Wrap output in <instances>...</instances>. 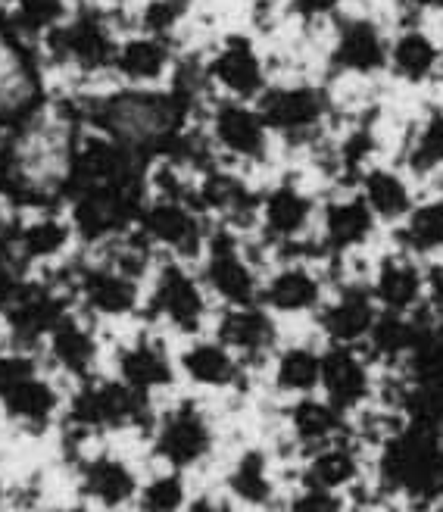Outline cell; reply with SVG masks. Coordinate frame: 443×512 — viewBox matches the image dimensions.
I'll list each match as a JSON object with an SVG mask.
<instances>
[{"instance_id":"obj_19","label":"cell","mask_w":443,"mask_h":512,"mask_svg":"<svg viewBox=\"0 0 443 512\" xmlns=\"http://www.w3.org/2000/svg\"><path fill=\"white\" fill-rule=\"evenodd\" d=\"M216 338L244 363L263 360L278 347V316H272L263 303L222 306L216 316Z\"/></svg>"},{"instance_id":"obj_21","label":"cell","mask_w":443,"mask_h":512,"mask_svg":"<svg viewBox=\"0 0 443 512\" xmlns=\"http://www.w3.org/2000/svg\"><path fill=\"white\" fill-rule=\"evenodd\" d=\"M50 360L54 366L78 381H88L94 366H97V356H100V344H97V331L88 313H72L66 310L60 316V322L50 328V335L44 341Z\"/></svg>"},{"instance_id":"obj_35","label":"cell","mask_w":443,"mask_h":512,"mask_svg":"<svg viewBox=\"0 0 443 512\" xmlns=\"http://www.w3.org/2000/svg\"><path fill=\"white\" fill-rule=\"evenodd\" d=\"M188 0H147L141 10V29L144 35H156V38H169L178 22L185 19Z\"/></svg>"},{"instance_id":"obj_27","label":"cell","mask_w":443,"mask_h":512,"mask_svg":"<svg viewBox=\"0 0 443 512\" xmlns=\"http://www.w3.org/2000/svg\"><path fill=\"white\" fill-rule=\"evenodd\" d=\"M113 72L122 82L135 85V88H147L163 82L172 72V44L169 38H156V35H132L119 41L116 60H113Z\"/></svg>"},{"instance_id":"obj_5","label":"cell","mask_w":443,"mask_h":512,"mask_svg":"<svg viewBox=\"0 0 443 512\" xmlns=\"http://www.w3.org/2000/svg\"><path fill=\"white\" fill-rule=\"evenodd\" d=\"M138 232L156 247L163 260L200 263L213 235V222L191 200L147 197L138 216Z\"/></svg>"},{"instance_id":"obj_31","label":"cell","mask_w":443,"mask_h":512,"mask_svg":"<svg viewBox=\"0 0 443 512\" xmlns=\"http://www.w3.org/2000/svg\"><path fill=\"white\" fill-rule=\"evenodd\" d=\"M272 381L281 394L306 397L316 394L322 384V350L312 344H291L275 353Z\"/></svg>"},{"instance_id":"obj_37","label":"cell","mask_w":443,"mask_h":512,"mask_svg":"<svg viewBox=\"0 0 443 512\" xmlns=\"http://www.w3.org/2000/svg\"><path fill=\"white\" fill-rule=\"evenodd\" d=\"M288 512H347L344 494L312 488V484H300V491L291 497Z\"/></svg>"},{"instance_id":"obj_32","label":"cell","mask_w":443,"mask_h":512,"mask_svg":"<svg viewBox=\"0 0 443 512\" xmlns=\"http://www.w3.org/2000/svg\"><path fill=\"white\" fill-rule=\"evenodd\" d=\"M231 497L247 506H269L275 497V481L269 475V459L263 450H244L225 478Z\"/></svg>"},{"instance_id":"obj_42","label":"cell","mask_w":443,"mask_h":512,"mask_svg":"<svg viewBox=\"0 0 443 512\" xmlns=\"http://www.w3.org/2000/svg\"><path fill=\"white\" fill-rule=\"evenodd\" d=\"M185 512H231V506L225 500H216V497H197L188 503Z\"/></svg>"},{"instance_id":"obj_17","label":"cell","mask_w":443,"mask_h":512,"mask_svg":"<svg viewBox=\"0 0 443 512\" xmlns=\"http://www.w3.org/2000/svg\"><path fill=\"white\" fill-rule=\"evenodd\" d=\"M387 72L400 85L422 88L443 75V44L419 22H406L390 35Z\"/></svg>"},{"instance_id":"obj_11","label":"cell","mask_w":443,"mask_h":512,"mask_svg":"<svg viewBox=\"0 0 443 512\" xmlns=\"http://www.w3.org/2000/svg\"><path fill=\"white\" fill-rule=\"evenodd\" d=\"M259 200L263 191L247 185V178L231 169H206L197 178L194 207L216 228H231L238 235H256Z\"/></svg>"},{"instance_id":"obj_9","label":"cell","mask_w":443,"mask_h":512,"mask_svg":"<svg viewBox=\"0 0 443 512\" xmlns=\"http://www.w3.org/2000/svg\"><path fill=\"white\" fill-rule=\"evenodd\" d=\"M153 456L175 472H188L200 466L213 453L216 431L194 400H181L169 406L163 416H156L153 428Z\"/></svg>"},{"instance_id":"obj_22","label":"cell","mask_w":443,"mask_h":512,"mask_svg":"<svg viewBox=\"0 0 443 512\" xmlns=\"http://www.w3.org/2000/svg\"><path fill=\"white\" fill-rule=\"evenodd\" d=\"M78 232L69 216L57 213H41L32 222L19 225V232L10 238V253L29 269V266H50V263H66L69 250L75 244Z\"/></svg>"},{"instance_id":"obj_29","label":"cell","mask_w":443,"mask_h":512,"mask_svg":"<svg viewBox=\"0 0 443 512\" xmlns=\"http://www.w3.org/2000/svg\"><path fill=\"white\" fill-rule=\"evenodd\" d=\"M400 166L415 182L443 175V107H431L412 122L400 150Z\"/></svg>"},{"instance_id":"obj_12","label":"cell","mask_w":443,"mask_h":512,"mask_svg":"<svg viewBox=\"0 0 443 512\" xmlns=\"http://www.w3.org/2000/svg\"><path fill=\"white\" fill-rule=\"evenodd\" d=\"M256 107L266 116L272 135L316 138L331 113V97L322 85L284 82L269 85V91L256 100Z\"/></svg>"},{"instance_id":"obj_28","label":"cell","mask_w":443,"mask_h":512,"mask_svg":"<svg viewBox=\"0 0 443 512\" xmlns=\"http://www.w3.org/2000/svg\"><path fill=\"white\" fill-rule=\"evenodd\" d=\"M288 425L294 441L303 450H319L328 447L334 441H344V431H347V413H341L337 406H331L325 397L316 394H306L297 397L288 409Z\"/></svg>"},{"instance_id":"obj_25","label":"cell","mask_w":443,"mask_h":512,"mask_svg":"<svg viewBox=\"0 0 443 512\" xmlns=\"http://www.w3.org/2000/svg\"><path fill=\"white\" fill-rule=\"evenodd\" d=\"M175 360H178V372L191 384L210 391L234 388L244 375V360L238 353H231L219 338H197Z\"/></svg>"},{"instance_id":"obj_44","label":"cell","mask_w":443,"mask_h":512,"mask_svg":"<svg viewBox=\"0 0 443 512\" xmlns=\"http://www.w3.org/2000/svg\"><path fill=\"white\" fill-rule=\"evenodd\" d=\"M347 512H378V509H369V506H356V509H347Z\"/></svg>"},{"instance_id":"obj_24","label":"cell","mask_w":443,"mask_h":512,"mask_svg":"<svg viewBox=\"0 0 443 512\" xmlns=\"http://www.w3.org/2000/svg\"><path fill=\"white\" fill-rule=\"evenodd\" d=\"M141 481L122 456L97 453L82 463V494L100 509H122L138 500Z\"/></svg>"},{"instance_id":"obj_33","label":"cell","mask_w":443,"mask_h":512,"mask_svg":"<svg viewBox=\"0 0 443 512\" xmlns=\"http://www.w3.org/2000/svg\"><path fill=\"white\" fill-rule=\"evenodd\" d=\"M188 484H185V472H160L150 481L141 484L138 491V512H185L188 509Z\"/></svg>"},{"instance_id":"obj_3","label":"cell","mask_w":443,"mask_h":512,"mask_svg":"<svg viewBox=\"0 0 443 512\" xmlns=\"http://www.w3.org/2000/svg\"><path fill=\"white\" fill-rule=\"evenodd\" d=\"M210 291H206L200 269L181 260H160L147 281L144 313L175 335L197 338L210 319Z\"/></svg>"},{"instance_id":"obj_16","label":"cell","mask_w":443,"mask_h":512,"mask_svg":"<svg viewBox=\"0 0 443 512\" xmlns=\"http://www.w3.org/2000/svg\"><path fill=\"white\" fill-rule=\"evenodd\" d=\"M47 47L54 50V57L78 66L82 72H100L113 69L119 41L110 35V25L97 16H75L47 35Z\"/></svg>"},{"instance_id":"obj_26","label":"cell","mask_w":443,"mask_h":512,"mask_svg":"<svg viewBox=\"0 0 443 512\" xmlns=\"http://www.w3.org/2000/svg\"><path fill=\"white\" fill-rule=\"evenodd\" d=\"M390 244L419 256L422 263L443 260V191H431L415 200L409 216L390 232Z\"/></svg>"},{"instance_id":"obj_1","label":"cell","mask_w":443,"mask_h":512,"mask_svg":"<svg viewBox=\"0 0 443 512\" xmlns=\"http://www.w3.org/2000/svg\"><path fill=\"white\" fill-rule=\"evenodd\" d=\"M197 269L210 297L222 306L259 303L263 275L269 269V250L259 244V238L253 241L250 235L213 225L210 244H206Z\"/></svg>"},{"instance_id":"obj_43","label":"cell","mask_w":443,"mask_h":512,"mask_svg":"<svg viewBox=\"0 0 443 512\" xmlns=\"http://www.w3.org/2000/svg\"><path fill=\"white\" fill-rule=\"evenodd\" d=\"M10 238H13V232H10V222H7V216L0 213V247H10Z\"/></svg>"},{"instance_id":"obj_14","label":"cell","mask_w":443,"mask_h":512,"mask_svg":"<svg viewBox=\"0 0 443 512\" xmlns=\"http://www.w3.org/2000/svg\"><path fill=\"white\" fill-rule=\"evenodd\" d=\"M210 138L234 163H263L272 147V128L256 104L222 100L210 113Z\"/></svg>"},{"instance_id":"obj_18","label":"cell","mask_w":443,"mask_h":512,"mask_svg":"<svg viewBox=\"0 0 443 512\" xmlns=\"http://www.w3.org/2000/svg\"><path fill=\"white\" fill-rule=\"evenodd\" d=\"M175 375H178V360L169 356L166 341L150 335V331H141V335L122 344L116 353V378L147 397L172 388Z\"/></svg>"},{"instance_id":"obj_40","label":"cell","mask_w":443,"mask_h":512,"mask_svg":"<svg viewBox=\"0 0 443 512\" xmlns=\"http://www.w3.org/2000/svg\"><path fill=\"white\" fill-rule=\"evenodd\" d=\"M425 306L443 316V260L425 263Z\"/></svg>"},{"instance_id":"obj_39","label":"cell","mask_w":443,"mask_h":512,"mask_svg":"<svg viewBox=\"0 0 443 512\" xmlns=\"http://www.w3.org/2000/svg\"><path fill=\"white\" fill-rule=\"evenodd\" d=\"M288 10L303 22H325L344 13V0H288Z\"/></svg>"},{"instance_id":"obj_34","label":"cell","mask_w":443,"mask_h":512,"mask_svg":"<svg viewBox=\"0 0 443 512\" xmlns=\"http://www.w3.org/2000/svg\"><path fill=\"white\" fill-rule=\"evenodd\" d=\"M16 25L32 35H50L69 19L66 0H13Z\"/></svg>"},{"instance_id":"obj_6","label":"cell","mask_w":443,"mask_h":512,"mask_svg":"<svg viewBox=\"0 0 443 512\" xmlns=\"http://www.w3.org/2000/svg\"><path fill=\"white\" fill-rule=\"evenodd\" d=\"M381 319V306L375 303L362 269L334 275V285L316 313V322L328 344L341 347H362L369 344L372 331Z\"/></svg>"},{"instance_id":"obj_30","label":"cell","mask_w":443,"mask_h":512,"mask_svg":"<svg viewBox=\"0 0 443 512\" xmlns=\"http://www.w3.org/2000/svg\"><path fill=\"white\" fill-rule=\"evenodd\" d=\"M359 475H362V459L347 441H334L328 447L312 450L306 456V466H303V484L337 491V494L353 488V484L359 481Z\"/></svg>"},{"instance_id":"obj_8","label":"cell","mask_w":443,"mask_h":512,"mask_svg":"<svg viewBox=\"0 0 443 512\" xmlns=\"http://www.w3.org/2000/svg\"><path fill=\"white\" fill-rule=\"evenodd\" d=\"M362 278H366L381 313L415 316L425 310V263L403 247L387 244L375 250L366 260Z\"/></svg>"},{"instance_id":"obj_20","label":"cell","mask_w":443,"mask_h":512,"mask_svg":"<svg viewBox=\"0 0 443 512\" xmlns=\"http://www.w3.org/2000/svg\"><path fill=\"white\" fill-rule=\"evenodd\" d=\"M322 397L337 406L341 413H353V409L366 406L372 397V372L369 360L359 353V347H341L328 344L322 350Z\"/></svg>"},{"instance_id":"obj_10","label":"cell","mask_w":443,"mask_h":512,"mask_svg":"<svg viewBox=\"0 0 443 512\" xmlns=\"http://www.w3.org/2000/svg\"><path fill=\"white\" fill-rule=\"evenodd\" d=\"M387 54H390V35L387 29L366 16H337L334 35L328 47V66L334 75H347V79H375L387 72Z\"/></svg>"},{"instance_id":"obj_23","label":"cell","mask_w":443,"mask_h":512,"mask_svg":"<svg viewBox=\"0 0 443 512\" xmlns=\"http://www.w3.org/2000/svg\"><path fill=\"white\" fill-rule=\"evenodd\" d=\"M0 409H4V416L16 428L38 434V431H47L60 416L63 394L47 375L35 372L29 378H22L16 388H10L4 397H0Z\"/></svg>"},{"instance_id":"obj_36","label":"cell","mask_w":443,"mask_h":512,"mask_svg":"<svg viewBox=\"0 0 443 512\" xmlns=\"http://www.w3.org/2000/svg\"><path fill=\"white\" fill-rule=\"evenodd\" d=\"M35 372H41V369L29 350H19L13 344L7 350H0V397H4L10 388H16L22 378H29Z\"/></svg>"},{"instance_id":"obj_15","label":"cell","mask_w":443,"mask_h":512,"mask_svg":"<svg viewBox=\"0 0 443 512\" xmlns=\"http://www.w3.org/2000/svg\"><path fill=\"white\" fill-rule=\"evenodd\" d=\"M353 188L369 203V210L387 232H394L415 207V200L422 197L419 188H415V178L403 166L390 163H369L356 175Z\"/></svg>"},{"instance_id":"obj_7","label":"cell","mask_w":443,"mask_h":512,"mask_svg":"<svg viewBox=\"0 0 443 512\" xmlns=\"http://www.w3.org/2000/svg\"><path fill=\"white\" fill-rule=\"evenodd\" d=\"M72 300L82 306L91 319H128L144 306V281L125 275L107 260H91L69 266Z\"/></svg>"},{"instance_id":"obj_13","label":"cell","mask_w":443,"mask_h":512,"mask_svg":"<svg viewBox=\"0 0 443 512\" xmlns=\"http://www.w3.org/2000/svg\"><path fill=\"white\" fill-rule=\"evenodd\" d=\"M206 82H213L225 100H244V104H256L272 85L263 54L247 35H228L216 47L206 63Z\"/></svg>"},{"instance_id":"obj_41","label":"cell","mask_w":443,"mask_h":512,"mask_svg":"<svg viewBox=\"0 0 443 512\" xmlns=\"http://www.w3.org/2000/svg\"><path fill=\"white\" fill-rule=\"evenodd\" d=\"M397 4L412 13V16H422V13H443V0H397Z\"/></svg>"},{"instance_id":"obj_2","label":"cell","mask_w":443,"mask_h":512,"mask_svg":"<svg viewBox=\"0 0 443 512\" xmlns=\"http://www.w3.org/2000/svg\"><path fill=\"white\" fill-rule=\"evenodd\" d=\"M381 222L369 210L362 194L350 188H337L322 197L319 203V222H316V244L322 260L328 263L331 275L359 266L375 253V244L381 238Z\"/></svg>"},{"instance_id":"obj_4","label":"cell","mask_w":443,"mask_h":512,"mask_svg":"<svg viewBox=\"0 0 443 512\" xmlns=\"http://www.w3.org/2000/svg\"><path fill=\"white\" fill-rule=\"evenodd\" d=\"M334 285V275L319 253L275 256L263 275L259 303L278 319L316 316Z\"/></svg>"},{"instance_id":"obj_38","label":"cell","mask_w":443,"mask_h":512,"mask_svg":"<svg viewBox=\"0 0 443 512\" xmlns=\"http://www.w3.org/2000/svg\"><path fill=\"white\" fill-rule=\"evenodd\" d=\"M25 266L16 260L10 250L0 247V316H7V310L16 303V297L25 288Z\"/></svg>"}]
</instances>
